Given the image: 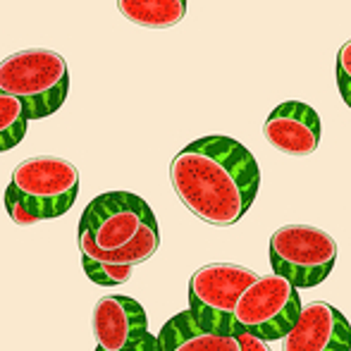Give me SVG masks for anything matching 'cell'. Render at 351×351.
I'll return each instance as SVG.
<instances>
[{
  "label": "cell",
  "mask_w": 351,
  "mask_h": 351,
  "mask_svg": "<svg viewBox=\"0 0 351 351\" xmlns=\"http://www.w3.org/2000/svg\"><path fill=\"white\" fill-rule=\"evenodd\" d=\"M153 217L151 206L141 196L130 191H108L84 208L77 234L91 241L98 251L115 254L134 244Z\"/></svg>",
  "instance_id": "cell-7"
},
{
  "label": "cell",
  "mask_w": 351,
  "mask_h": 351,
  "mask_svg": "<svg viewBox=\"0 0 351 351\" xmlns=\"http://www.w3.org/2000/svg\"><path fill=\"white\" fill-rule=\"evenodd\" d=\"M237 337H239L241 351H270L263 339L258 337H251V335H237Z\"/></svg>",
  "instance_id": "cell-16"
},
{
  "label": "cell",
  "mask_w": 351,
  "mask_h": 351,
  "mask_svg": "<svg viewBox=\"0 0 351 351\" xmlns=\"http://www.w3.org/2000/svg\"><path fill=\"white\" fill-rule=\"evenodd\" d=\"M93 335L103 351H125L151 337L146 311L130 296H103L93 308Z\"/></svg>",
  "instance_id": "cell-8"
},
{
  "label": "cell",
  "mask_w": 351,
  "mask_h": 351,
  "mask_svg": "<svg viewBox=\"0 0 351 351\" xmlns=\"http://www.w3.org/2000/svg\"><path fill=\"white\" fill-rule=\"evenodd\" d=\"M29 117L24 106L12 96L0 93V153L14 148L27 134Z\"/></svg>",
  "instance_id": "cell-13"
},
{
  "label": "cell",
  "mask_w": 351,
  "mask_h": 351,
  "mask_svg": "<svg viewBox=\"0 0 351 351\" xmlns=\"http://www.w3.org/2000/svg\"><path fill=\"white\" fill-rule=\"evenodd\" d=\"M180 201L215 227L239 222L254 206L261 170L254 153L230 136H204L184 146L170 165Z\"/></svg>",
  "instance_id": "cell-1"
},
{
  "label": "cell",
  "mask_w": 351,
  "mask_h": 351,
  "mask_svg": "<svg viewBox=\"0 0 351 351\" xmlns=\"http://www.w3.org/2000/svg\"><path fill=\"white\" fill-rule=\"evenodd\" d=\"M337 88H339V96L342 101L349 106L351 110V38L339 48L337 53Z\"/></svg>",
  "instance_id": "cell-15"
},
{
  "label": "cell",
  "mask_w": 351,
  "mask_h": 351,
  "mask_svg": "<svg viewBox=\"0 0 351 351\" xmlns=\"http://www.w3.org/2000/svg\"><path fill=\"white\" fill-rule=\"evenodd\" d=\"M304 311L299 291L280 275L258 278L241 294L234 311V335H251L263 342L285 339Z\"/></svg>",
  "instance_id": "cell-4"
},
{
  "label": "cell",
  "mask_w": 351,
  "mask_h": 351,
  "mask_svg": "<svg viewBox=\"0 0 351 351\" xmlns=\"http://www.w3.org/2000/svg\"><path fill=\"white\" fill-rule=\"evenodd\" d=\"M82 263H84V273L91 282L101 287H117V285H125L127 280L132 278V268H117V265H106L101 261H93V258H84L82 256Z\"/></svg>",
  "instance_id": "cell-14"
},
{
  "label": "cell",
  "mask_w": 351,
  "mask_h": 351,
  "mask_svg": "<svg viewBox=\"0 0 351 351\" xmlns=\"http://www.w3.org/2000/svg\"><path fill=\"white\" fill-rule=\"evenodd\" d=\"M258 275L244 265L210 263L199 268L189 280V311L204 328L234 335V311L241 294Z\"/></svg>",
  "instance_id": "cell-6"
},
{
  "label": "cell",
  "mask_w": 351,
  "mask_h": 351,
  "mask_svg": "<svg viewBox=\"0 0 351 351\" xmlns=\"http://www.w3.org/2000/svg\"><path fill=\"white\" fill-rule=\"evenodd\" d=\"M96 351H103V349H96ZM125 351H160V347H158L156 335H151V337L143 339L141 344H136V347H132V349H125Z\"/></svg>",
  "instance_id": "cell-17"
},
{
  "label": "cell",
  "mask_w": 351,
  "mask_h": 351,
  "mask_svg": "<svg viewBox=\"0 0 351 351\" xmlns=\"http://www.w3.org/2000/svg\"><path fill=\"white\" fill-rule=\"evenodd\" d=\"M79 194V170L58 156H34L12 172L5 191V208L17 225H36L41 220L65 215Z\"/></svg>",
  "instance_id": "cell-2"
},
{
  "label": "cell",
  "mask_w": 351,
  "mask_h": 351,
  "mask_svg": "<svg viewBox=\"0 0 351 351\" xmlns=\"http://www.w3.org/2000/svg\"><path fill=\"white\" fill-rule=\"evenodd\" d=\"M337 261V241L313 225H285L270 239L273 273L296 289H308L330 278Z\"/></svg>",
  "instance_id": "cell-5"
},
{
  "label": "cell",
  "mask_w": 351,
  "mask_h": 351,
  "mask_svg": "<svg viewBox=\"0 0 351 351\" xmlns=\"http://www.w3.org/2000/svg\"><path fill=\"white\" fill-rule=\"evenodd\" d=\"M263 136L287 156H311L320 143V117L301 101H285L268 115Z\"/></svg>",
  "instance_id": "cell-10"
},
{
  "label": "cell",
  "mask_w": 351,
  "mask_h": 351,
  "mask_svg": "<svg viewBox=\"0 0 351 351\" xmlns=\"http://www.w3.org/2000/svg\"><path fill=\"white\" fill-rule=\"evenodd\" d=\"M158 347L160 351H241L237 335L204 328L191 311H182L162 325L158 332Z\"/></svg>",
  "instance_id": "cell-11"
},
{
  "label": "cell",
  "mask_w": 351,
  "mask_h": 351,
  "mask_svg": "<svg viewBox=\"0 0 351 351\" xmlns=\"http://www.w3.org/2000/svg\"><path fill=\"white\" fill-rule=\"evenodd\" d=\"M0 93L17 98L29 120H43L62 108L70 93V72L60 53L32 48L0 62Z\"/></svg>",
  "instance_id": "cell-3"
},
{
  "label": "cell",
  "mask_w": 351,
  "mask_h": 351,
  "mask_svg": "<svg viewBox=\"0 0 351 351\" xmlns=\"http://www.w3.org/2000/svg\"><path fill=\"white\" fill-rule=\"evenodd\" d=\"M282 351H351V325L335 306L313 301L282 339Z\"/></svg>",
  "instance_id": "cell-9"
},
{
  "label": "cell",
  "mask_w": 351,
  "mask_h": 351,
  "mask_svg": "<svg viewBox=\"0 0 351 351\" xmlns=\"http://www.w3.org/2000/svg\"><path fill=\"white\" fill-rule=\"evenodd\" d=\"M122 17L146 29H170L186 14V0H117Z\"/></svg>",
  "instance_id": "cell-12"
}]
</instances>
